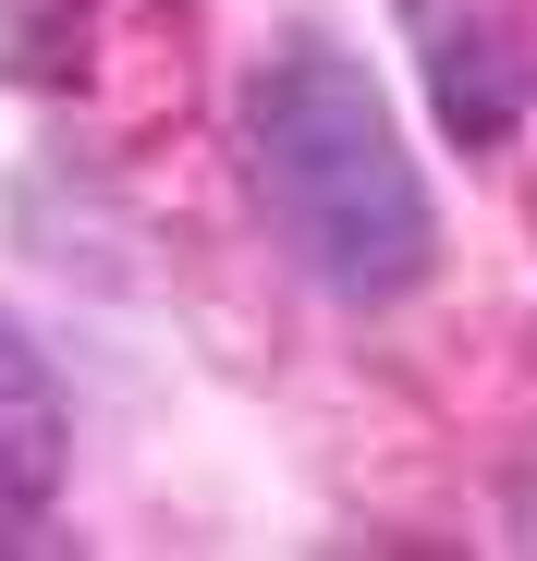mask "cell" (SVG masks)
Segmentation results:
<instances>
[{
	"mask_svg": "<svg viewBox=\"0 0 537 561\" xmlns=\"http://www.w3.org/2000/svg\"><path fill=\"white\" fill-rule=\"evenodd\" d=\"M232 135H244V183L268 208V244L330 306L379 318V306L439 280V196H427V171H415V147H403V123L379 99V73L342 37L294 25L244 73Z\"/></svg>",
	"mask_w": 537,
	"mask_h": 561,
	"instance_id": "1",
	"label": "cell"
},
{
	"mask_svg": "<svg viewBox=\"0 0 537 561\" xmlns=\"http://www.w3.org/2000/svg\"><path fill=\"white\" fill-rule=\"evenodd\" d=\"M391 25L415 49V85L453 147H513L525 111H537V25L525 0H391Z\"/></svg>",
	"mask_w": 537,
	"mask_h": 561,
	"instance_id": "2",
	"label": "cell"
},
{
	"mask_svg": "<svg viewBox=\"0 0 537 561\" xmlns=\"http://www.w3.org/2000/svg\"><path fill=\"white\" fill-rule=\"evenodd\" d=\"M0 463L61 501V463H73V415H61V379H49V354L25 342V318L0 306Z\"/></svg>",
	"mask_w": 537,
	"mask_h": 561,
	"instance_id": "3",
	"label": "cell"
},
{
	"mask_svg": "<svg viewBox=\"0 0 537 561\" xmlns=\"http://www.w3.org/2000/svg\"><path fill=\"white\" fill-rule=\"evenodd\" d=\"M37 525H49V501L13 477V463H0V549H37Z\"/></svg>",
	"mask_w": 537,
	"mask_h": 561,
	"instance_id": "4",
	"label": "cell"
}]
</instances>
